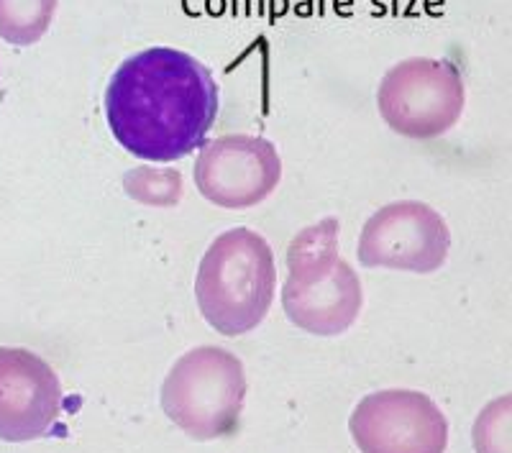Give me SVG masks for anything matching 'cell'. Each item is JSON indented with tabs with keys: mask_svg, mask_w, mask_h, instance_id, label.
Listing matches in <instances>:
<instances>
[{
	"mask_svg": "<svg viewBox=\"0 0 512 453\" xmlns=\"http://www.w3.org/2000/svg\"><path fill=\"white\" fill-rule=\"evenodd\" d=\"M218 105L213 72L192 54L169 47L128 57L105 90L111 134L146 162H175L205 146Z\"/></svg>",
	"mask_w": 512,
	"mask_h": 453,
	"instance_id": "6da1fadb",
	"label": "cell"
},
{
	"mask_svg": "<svg viewBox=\"0 0 512 453\" xmlns=\"http://www.w3.org/2000/svg\"><path fill=\"white\" fill-rule=\"evenodd\" d=\"M364 290L338 254V221L323 218L303 228L287 249L282 308L292 326L313 336H341L356 323Z\"/></svg>",
	"mask_w": 512,
	"mask_h": 453,
	"instance_id": "7a4b0ae2",
	"label": "cell"
},
{
	"mask_svg": "<svg viewBox=\"0 0 512 453\" xmlns=\"http://www.w3.org/2000/svg\"><path fill=\"white\" fill-rule=\"evenodd\" d=\"M277 267L272 246L251 228L221 233L205 251L195 277L198 308L221 336L254 331L272 308Z\"/></svg>",
	"mask_w": 512,
	"mask_h": 453,
	"instance_id": "3957f363",
	"label": "cell"
},
{
	"mask_svg": "<svg viewBox=\"0 0 512 453\" xmlns=\"http://www.w3.org/2000/svg\"><path fill=\"white\" fill-rule=\"evenodd\" d=\"M246 402L239 356L218 346H198L177 359L162 384V410L195 441L231 436Z\"/></svg>",
	"mask_w": 512,
	"mask_h": 453,
	"instance_id": "277c9868",
	"label": "cell"
},
{
	"mask_svg": "<svg viewBox=\"0 0 512 453\" xmlns=\"http://www.w3.org/2000/svg\"><path fill=\"white\" fill-rule=\"evenodd\" d=\"M466 88L459 67L448 59L413 57L382 77L377 105L384 123L408 139H438L459 123Z\"/></svg>",
	"mask_w": 512,
	"mask_h": 453,
	"instance_id": "5b68a950",
	"label": "cell"
},
{
	"mask_svg": "<svg viewBox=\"0 0 512 453\" xmlns=\"http://www.w3.org/2000/svg\"><path fill=\"white\" fill-rule=\"evenodd\" d=\"M451 231L446 221L418 200H400L379 208L359 236V262L367 269L431 274L446 264Z\"/></svg>",
	"mask_w": 512,
	"mask_h": 453,
	"instance_id": "8992f818",
	"label": "cell"
},
{
	"mask_svg": "<svg viewBox=\"0 0 512 453\" xmlns=\"http://www.w3.org/2000/svg\"><path fill=\"white\" fill-rule=\"evenodd\" d=\"M349 430L361 453H446L448 420L423 392H372L351 413Z\"/></svg>",
	"mask_w": 512,
	"mask_h": 453,
	"instance_id": "52a82bcc",
	"label": "cell"
},
{
	"mask_svg": "<svg viewBox=\"0 0 512 453\" xmlns=\"http://www.w3.org/2000/svg\"><path fill=\"white\" fill-rule=\"evenodd\" d=\"M282 159L262 136L231 134L200 149L195 185L218 208L246 210L267 200L280 185Z\"/></svg>",
	"mask_w": 512,
	"mask_h": 453,
	"instance_id": "ba28073f",
	"label": "cell"
},
{
	"mask_svg": "<svg viewBox=\"0 0 512 453\" xmlns=\"http://www.w3.org/2000/svg\"><path fill=\"white\" fill-rule=\"evenodd\" d=\"M62 405V384L47 361L29 349H0V441L52 436Z\"/></svg>",
	"mask_w": 512,
	"mask_h": 453,
	"instance_id": "9c48e42d",
	"label": "cell"
},
{
	"mask_svg": "<svg viewBox=\"0 0 512 453\" xmlns=\"http://www.w3.org/2000/svg\"><path fill=\"white\" fill-rule=\"evenodd\" d=\"M59 0H0V36L16 47H31L52 26Z\"/></svg>",
	"mask_w": 512,
	"mask_h": 453,
	"instance_id": "30bf717a",
	"label": "cell"
},
{
	"mask_svg": "<svg viewBox=\"0 0 512 453\" xmlns=\"http://www.w3.org/2000/svg\"><path fill=\"white\" fill-rule=\"evenodd\" d=\"M474 453H512V395L484 405L472 430Z\"/></svg>",
	"mask_w": 512,
	"mask_h": 453,
	"instance_id": "8fae6325",
	"label": "cell"
},
{
	"mask_svg": "<svg viewBox=\"0 0 512 453\" xmlns=\"http://www.w3.org/2000/svg\"><path fill=\"white\" fill-rule=\"evenodd\" d=\"M123 187L144 205H175L182 198V177L172 169H131L123 177Z\"/></svg>",
	"mask_w": 512,
	"mask_h": 453,
	"instance_id": "7c38bea8",
	"label": "cell"
}]
</instances>
